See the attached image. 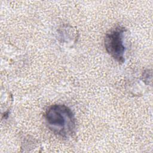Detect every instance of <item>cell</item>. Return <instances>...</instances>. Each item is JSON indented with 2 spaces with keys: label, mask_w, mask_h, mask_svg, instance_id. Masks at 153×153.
<instances>
[{
  "label": "cell",
  "mask_w": 153,
  "mask_h": 153,
  "mask_svg": "<svg viewBox=\"0 0 153 153\" xmlns=\"http://www.w3.org/2000/svg\"><path fill=\"white\" fill-rule=\"evenodd\" d=\"M125 31L124 27L117 26L109 30L104 38V45L107 53L119 63H123L125 60L126 47L123 43Z\"/></svg>",
  "instance_id": "2"
},
{
  "label": "cell",
  "mask_w": 153,
  "mask_h": 153,
  "mask_svg": "<svg viewBox=\"0 0 153 153\" xmlns=\"http://www.w3.org/2000/svg\"><path fill=\"white\" fill-rule=\"evenodd\" d=\"M48 128L54 134L67 137L75 129V118L72 110L65 105L56 104L50 106L45 113Z\"/></svg>",
  "instance_id": "1"
}]
</instances>
